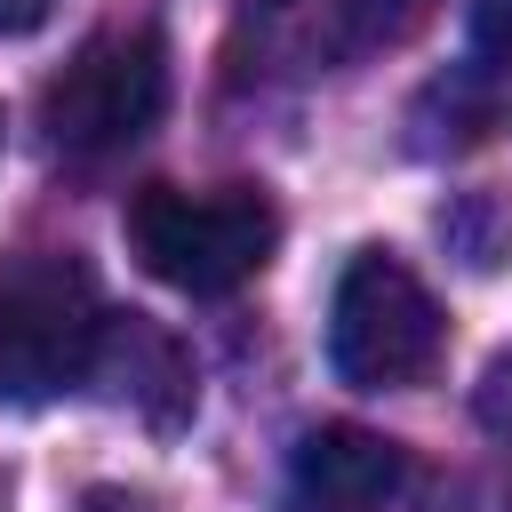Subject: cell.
<instances>
[{
    "mask_svg": "<svg viewBox=\"0 0 512 512\" xmlns=\"http://www.w3.org/2000/svg\"><path fill=\"white\" fill-rule=\"evenodd\" d=\"M128 248L152 280L184 296H232L248 288L280 248V208L256 184H144L128 200Z\"/></svg>",
    "mask_w": 512,
    "mask_h": 512,
    "instance_id": "cell-2",
    "label": "cell"
},
{
    "mask_svg": "<svg viewBox=\"0 0 512 512\" xmlns=\"http://www.w3.org/2000/svg\"><path fill=\"white\" fill-rule=\"evenodd\" d=\"M448 344V320L432 304V288L384 256V248H360L344 272H336V296H328V368L360 392H400V384H424L432 360Z\"/></svg>",
    "mask_w": 512,
    "mask_h": 512,
    "instance_id": "cell-3",
    "label": "cell"
},
{
    "mask_svg": "<svg viewBox=\"0 0 512 512\" xmlns=\"http://www.w3.org/2000/svg\"><path fill=\"white\" fill-rule=\"evenodd\" d=\"M168 104V48L152 24H112L72 48V64L40 88V128L56 152H120L136 144Z\"/></svg>",
    "mask_w": 512,
    "mask_h": 512,
    "instance_id": "cell-4",
    "label": "cell"
},
{
    "mask_svg": "<svg viewBox=\"0 0 512 512\" xmlns=\"http://www.w3.org/2000/svg\"><path fill=\"white\" fill-rule=\"evenodd\" d=\"M440 0H336V32L344 48H400L408 32L432 24Z\"/></svg>",
    "mask_w": 512,
    "mask_h": 512,
    "instance_id": "cell-6",
    "label": "cell"
},
{
    "mask_svg": "<svg viewBox=\"0 0 512 512\" xmlns=\"http://www.w3.org/2000/svg\"><path fill=\"white\" fill-rule=\"evenodd\" d=\"M48 8L56 0H0V32H32V24H48Z\"/></svg>",
    "mask_w": 512,
    "mask_h": 512,
    "instance_id": "cell-10",
    "label": "cell"
},
{
    "mask_svg": "<svg viewBox=\"0 0 512 512\" xmlns=\"http://www.w3.org/2000/svg\"><path fill=\"white\" fill-rule=\"evenodd\" d=\"M472 56L480 64H512V0H472Z\"/></svg>",
    "mask_w": 512,
    "mask_h": 512,
    "instance_id": "cell-7",
    "label": "cell"
},
{
    "mask_svg": "<svg viewBox=\"0 0 512 512\" xmlns=\"http://www.w3.org/2000/svg\"><path fill=\"white\" fill-rule=\"evenodd\" d=\"M80 512H160L152 496H136V488H88L80 496Z\"/></svg>",
    "mask_w": 512,
    "mask_h": 512,
    "instance_id": "cell-9",
    "label": "cell"
},
{
    "mask_svg": "<svg viewBox=\"0 0 512 512\" xmlns=\"http://www.w3.org/2000/svg\"><path fill=\"white\" fill-rule=\"evenodd\" d=\"M504 512H512V488H504Z\"/></svg>",
    "mask_w": 512,
    "mask_h": 512,
    "instance_id": "cell-11",
    "label": "cell"
},
{
    "mask_svg": "<svg viewBox=\"0 0 512 512\" xmlns=\"http://www.w3.org/2000/svg\"><path fill=\"white\" fill-rule=\"evenodd\" d=\"M104 296L72 248H16L0 264V400L40 408L96 376L104 360Z\"/></svg>",
    "mask_w": 512,
    "mask_h": 512,
    "instance_id": "cell-1",
    "label": "cell"
},
{
    "mask_svg": "<svg viewBox=\"0 0 512 512\" xmlns=\"http://www.w3.org/2000/svg\"><path fill=\"white\" fill-rule=\"evenodd\" d=\"M480 424L512 432V360H496V368H488V384H480Z\"/></svg>",
    "mask_w": 512,
    "mask_h": 512,
    "instance_id": "cell-8",
    "label": "cell"
},
{
    "mask_svg": "<svg viewBox=\"0 0 512 512\" xmlns=\"http://www.w3.org/2000/svg\"><path fill=\"white\" fill-rule=\"evenodd\" d=\"M408 480L400 440L368 424H312L288 456V512H392Z\"/></svg>",
    "mask_w": 512,
    "mask_h": 512,
    "instance_id": "cell-5",
    "label": "cell"
}]
</instances>
